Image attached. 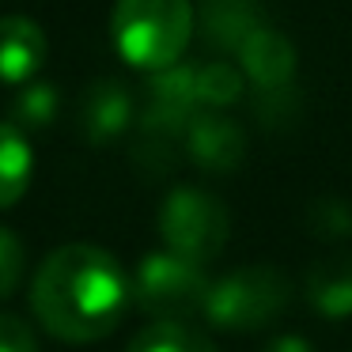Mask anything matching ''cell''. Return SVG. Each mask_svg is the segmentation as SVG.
<instances>
[{
	"label": "cell",
	"mask_w": 352,
	"mask_h": 352,
	"mask_svg": "<svg viewBox=\"0 0 352 352\" xmlns=\"http://www.w3.org/2000/svg\"><path fill=\"white\" fill-rule=\"evenodd\" d=\"M246 91V72L231 61H208L197 65V102L208 110L231 107Z\"/></svg>",
	"instance_id": "obj_16"
},
{
	"label": "cell",
	"mask_w": 352,
	"mask_h": 352,
	"mask_svg": "<svg viewBox=\"0 0 352 352\" xmlns=\"http://www.w3.org/2000/svg\"><path fill=\"white\" fill-rule=\"evenodd\" d=\"M133 303L155 322H186L201 314L208 296V276L197 261L175 250H152L133 273Z\"/></svg>",
	"instance_id": "obj_4"
},
{
	"label": "cell",
	"mask_w": 352,
	"mask_h": 352,
	"mask_svg": "<svg viewBox=\"0 0 352 352\" xmlns=\"http://www.w3.org/2000/svg\"><path fill=\"white\" fill-rule=\"evenodd\" d=\"M133 303V284L114 254L91 243L57 246L31 284V307L57 341L107 337Z\"/></svg>",
	"instance_id": "obj_1"
},
{
	"label": "cell",
	"mask_w": 352,
	"mask_h": 352,
	"mask_svg": "<svg viewBox=\"0 0 352 352\" xmlns=\"http://www.w3.org/2000/svg\"><path fill=\"white\" fill-rule=\"evenodd\" d=\"M12 125H19L23 133H38L50 129L57 122V110H61V95L54 84H27L12 95Z\"/></svg>",
	"instance_id": "obj_15"
},
{
	"label": "cell",
	"mask_w": 352,
	"mask_h": 352,
	"mask_svg": "<svg viewBox=\"0 0 352 352\" xmlns=\"http://www.w3.org/2000/svg\"><path fill=\"white\" fill-rule=\"evenodd\" d=\"M133 122V95L118 80H95L80 102V129L91 144H110Z\"/></svg>",
	"instance_id": "obj_9"
},
{
	"label": "cell",
	"mask_w": 352,
	"mask_h": 352,
	"mask_svg": "<svg viewBox=\"0 0 352 352\" xmlns=\"http://www.w3.org/2000/svg\"><path fill=\"white\" fill-rule=\"evenodd\" d=\"M19 276H23V243L16 231L0 228V299L16 292Z\"/></svg>",
	"instance_id": "obj_18"
},
{
	"label": "cell",
	"mask_w": 352,
	"mask_h": 352,
	"mask_svg": "<svg viewBox=\"0 0 352 352\" xmlns=\"http://www.w3.org/2000/svg\"><path fill=\"white\" fill-rule=\"evenodd\" d=\"M228 231H231L228 205L220 197H212L208 190H197V186L170 190L160 208V235L167 243V250L182 254L197 265L212 261L223 250Z\"/></svg>",
	"instance_id": "obj_5"
},
{
	"label": "cell",
	"mask_w": 352,
	"mask_h": 352,
	"mask_svg": "<svg viewBox=\"0 0 352 352\" xmlns=\"http://www.w3.org/2000/svg\"><path fill=\"white\" fill-rule=\"evenodd\" d=\"M307 303L322 318L352 314V261H322L307 273Z\"/></svg>",
	"instance_id": "obj_12"
},
{
	"label": "cell",
	"mask_w": 352,
	"mask_h": 352,
	"mask_svg": "<svg viewBox=\"0 0 352 352\" xmlns=\"http://www.w3.org/2000/svg\"><path fill=\"white\" fill-rule=\"evenodd\" d=\"M265 352H314V344L299 333H284V337H273L265 344Z\"/></svg>",
	"instance_id": "obj_21"
},
{
	"label": "cell",
	"mask_w": 352,
	"mask_h": 352,
	"mask_svg": "<svg viewBox=\"0 0 352 352\" xmlns=\"http://www.w3.org/2000/svg\"><path fill=\"white\" fill-rule=\"evenodd\" d=\"M0 352H38L31 322H23L19 314H0Z\"/></svg>",
	"instance_id": "obj_20"
},
{
	"label": "cell",
	"mask_w": 352,
	"mask_h": 352,
	"mask_svg": "<svg viewBox=\"0 0 352 352\" xmlns=\"http://www.w3.org/2000/svg\"><path fill=\"white\" fill-rule=\"evenodd\" d=\"M258 27H265L261 0H201V34L212 50L235 54Z\"/></svg>",
	"instance_id": "obj_11"
},
{
	"label": "cell",
	"mask_w": 352,
	"mask_h": 352,
	"mask_svg": "<svg viewBox=\"0 0 352 352\" xmlns=\"http://www.w3.org/2000/svg\"><path fill=\"white\" fill-rule=\"evenodd\" d=\"M254 114L269 125V129H280V125H292L299 118V95L292 84L280 87H258V99H254Z\"/></svg>",
	"instance_id": "obj_17"
},
{
	"label": "cell",
	"mask_w": 352,
	"mask_h": 352,
	"mask_svg": "<svg viewBox=\"0 0 352 352\" xmlns=\"http://www.w3.org/2000/svg\"><path fill=\"white\" fill-rule=\"evenodd\" d=\"M34 175V155L27 133L12 122H0V208H12L27 193Z\"/></svg>",
	"instance_id": "obj_13"
},
{
	"label": "cell",
	"mask_w": 352,
	"mask_h": 352,
	"mask_svg": "<svg viewBox=\"0 0 352 352\" xmlns=\"http://www.w3.org/2000/svg\"><path fill=\"white\" fill-rule=\"evenodd\" d=\"M182 144H186V155H190L197 167L212 170V175H228V170L243 167V160H246L243 125L231 122V118H223L220 110L193 114Z\"/></svg>",
	"instance_id": "obj_7"
},
{
	"label": "cell",
	"mask_w": 352,
	"mask_h": 352,
	"mask_svg": "<svg viewBox=\"0 0 352 352\" xmlns=\"http://www.w3.org/2000/svg\"><path fill=\"white\" fill-rule=\"evenodd\" d=\"M125 352H220V349L186 322H155L144 333L133 337V344Z\"/></svg>",
	"instance_id": "obj_14"
},
{
	"label": "cell",
	"mask_w": 352,
	"mask_h": 352,
	"mask_svg": "<svg viewBox=\"0 0 352 352\" xmlns=\"http://www.w3.org/2000/svg\"><path fill=\"white\" fill-rule=\"evenodd\" d=\"M239 69L246 72V80H254L258 87H280L292 84L296 76V46L288 42V34L273 31V27H258L254 34H246L243 46L235 50Z\"/></svg>",
	"instance_id": "obj_8"
},
{
	"label": "cell",
	"mask_w": 352,
	"mask_h": 352,
	"mask_svg": "<svg viewBox=\"0 0 352 352\" xmlns=\"http://www.w3.org/2000/svg\"><path fill=\"white\" fill-rule=\"evenodd\" d=\"M197 65L175 61L148 76V99L140 110V137L186 140L193 114H197Z\"/></svg>",
	"instance_id": "obj_6"
},
{
	"label": "cell",
	"mask_w": 352,
	"mask_h": 352,
	"mask_svg": "<svg viewBox=\"0 0 352 352\" xmlns=\"http://www.w3.org/2000/svg\"><path fill=\"white\" fill-rule=\"evenodd\" d=\"M114 46L133 69L160 72L182 61L193 38L190 0H118L110 16Z\"/></svg>",
	"instance_id": "obj_2"
},
{
	"label": "cell",
	"mask_w": 352,
	"mask_h": 352,
	"mask_svg": "<svg viewBox=\"0 0 352 352\" xmlns=\"http://www.w3.org/2000/svg\"><path fill=\"white\" fill-rule=\"evenodd\" d=\"M50 54L46 31L27 16L0 19V84H27Z\"/></svg>",
	"instance_id": "obj_10"
},
{
	"label": "cell",
	"mask_w": 352,
	"mask_h": 352,
	"mask_svg": "<svg viewBox=\"0 0 352 352\" xmlns=\"http://www.w3.org/2000/svg\"><path fill=\"white\" fill-rule=\"evenodd\" d=\"M288 296H292V284L276 265H239L208 284L201 314L216 329L254 333V329L269 326L288 307Z\"/></svg>",
	"instance_id": "obj_3"
},
{
	"label": "cell",
	"mask_w": 352,
	"mask_h": 352,
	"mask_svg": "<svg viewBox=\"0 0 352 352\" xmlns=\"http://www.w3.org/2000/svg\"><path fill=\"white\" fill-rule=\"evenodd\" d=\"M311 228L329 239L352 235V205H344V201H318L311 208Z\"/></svg>",
	"instance_id": "obj_19"
}]
</instances>
